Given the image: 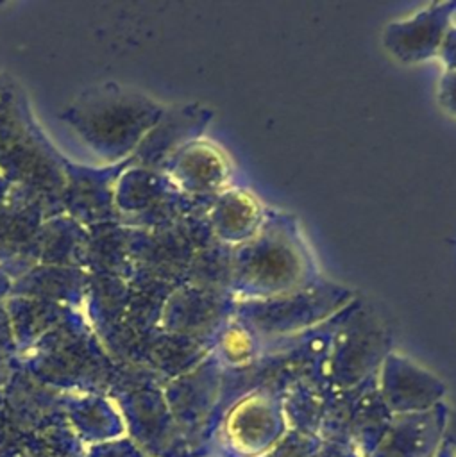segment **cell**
<instances>
[{
	"instance_id": "52a82bcc",
	"label": "cell",
	"mask_w": 456,
	"mask_h": 457,
	"mask_svg": "<svg viewBox=\"0 0 456 457\" xmlns=\"http://www.w3.org/2000/svg\"><path fill=\"white\" fill-rule=\"evenodd\" d=\"M252 332L241 323L236 321L229 325L224 332V352L229 359H245L252 353Z\"/></svg>"
},
{
	"instance_id": "9c48e42d",
	"label": "cell",
	"mask_w": 456,
	"mask_h": 457,
	"mask_svg": "<svg viewBox=\"0 0 456 457\" xmlns=\"http://www.w3.org/2000/svg\"><path fill=\"white\" fill-rule=\"evenodd\" d=\"M440 61L443 62L445 70H456V27H449L442 48L438 52Z\"/></svg>"
},
{
	"instance_id": "ba28073f",
	"label": "cell",
	"mask_w": 456,
	"mask_h": 457,
	"mask_svg": "<svg viewBox=\"0 0 456 457\" xmlns=\"http://www.w3.org/2000/svg\"><path fill=\"white\" fill-rule=\"evenodd\" d=\"M436 98H438V104L449 114L456 116V70H445L438 84Z\"/></svg>"
},
{
	"instance_id": "8992f818",
	"label": "cell",
	"mask_w": 456,
	"mask_h": 457,
	"mask_svg": "<svg viewBox=\"0 0 456 457\" xmlns=\"http://www.w3.org/2000/svg\"><path fill=\"white\" fill-rule=\"evenodd\" d=\"M191 173L193 187L197 189H218L231 175V166L225 155L213 145H200L193 148L188 161V171Z\"/></svg>"
},
{
	"instance_id": "3957f363",
	"label": "cell",
	"mask_w": 456,
	"mask_h": 457,
	"mask_svg": "<svg viewBox=\"0 0 456 457\" xmlns=\"http://www.w3.org/2000/svg\"><path fill=\"white\" fill-rule=\"evenodd\" d=\"M454 9L456 2H435L406 20L388 23L381 34L383 48L402 64L438 57Z\"/></svg>"
},
{
	"instance_id": "5b68a950",
	"label": "cell",
	"mask_w": 456,
	"mask_h": 457,
	"mask_svg": "<svg viewBox=\"0 0 456 457\" xmlns=\"http://www.w3.org/2000/svg\"><path fill=\"white\" fill-rule=\"evenodd\" d=\"M384 391L392 398H404L406 391L410 398L431 396L438 391L440 384L435 377L401 355H388L383 370Z\"/></svg>"
},
{
	"instance_id": "277c9868",
	"label": "cell",
	"mask_w": 456,
	"mask_h": 457,
	"mask_svg": "<svg viewBox=\"0 0 456 457\" xmlns=\"http://www.w3.org/2000/svg\"><path fill=\"white\" fill-rule=\"evenodd\" d=\"M263 220L265 214L258 198L238 187L225 191L213 211V221L218 236L236 246L249 241L258 232Z\"/></svg>"
},
{
	"instance_id": "6da1fadb",
	"label": "cell",
	"mask_w": 456,
	"mask_h": 457,
	"mask_svg": "<svg viewBox=\"0 0 456 457\" xmlns=\"http://www.w3.org/2000/svg\"><path fill=\"white\" fill-rule=\"evenodd\" d=\"M315 270L291 216H266L258 232L236 246L231 291L236 302L265 300L313 282Z\"/></svg>"
},
{
	"instance_id": "7a4b0ae2",
	"label": "cell",
	"mask_w": 456,
	"mask_h": 457,
	"mask_svg": "<svg viewBox=\"0 0 456 457\" xmlns=\"http://www.w3.org/2000/svg\"><path fill=\"white\" fill-rule=\"evenodd\" d=\"M352 302V291L327 280L313 282L265 300L238 302V321L252 334L284 336L311 328Z\"/></svg>"
}]
</instances>
